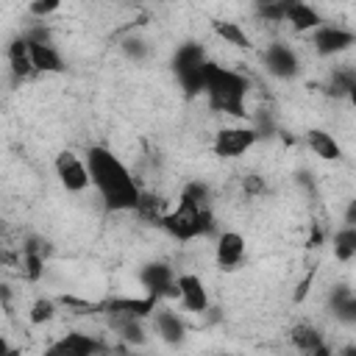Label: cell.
Masks as SVG:
<instances>
[{
    "mask_svg": "<svg viewBox=\"0 0 356 356\" xmlns=\"http://www.w3.org/2000/svg\"><path fill=\"white\" fill-rule=\"evenodd\" d=\"M203 92H206L209 106L214 111H222V114H231V117H245L248 81L239 72L209 61L206 64V89Z\"/></svg>",
    "mask_w": 356,
    "mask_h": 356,
    "instance_id": "obj_2",
    "label": "cell"
},
{
    "mask_svg": "<svg viewBox=\"0 0 356 356\" xmlns=\"http://www.w3.org/2000/svg\"><path fill=\"white\" fill-rule=\"evenodd\" d=\"M53 317H56V303H53L50 298H39V300H33V306H31V312H28V320H31L33 325L50 323Z\"/></svg>",
    "mask_w": 356,
    "mask_h": 356,
    "instance_id": "obj_25",
    "label": "cell"
},
{
    "mask_svg": "<svg viewBox=\"0 0 356 356\" xmlns=\"http://www.w3.org/2000/svg\"><path fill=\"white\" fill-rule=\"evenodd\" d=\"M134 211H136L142 220H150V222H161V217L167 214V211H164V200H161L159 195H153V192H142Z\"/></svg>",
    "mask_w": 356,
    "mask_h": 356,
    "instance_id": "obj_23",
    "label": "cell"
},
{
    "mask_svg": "<svg viewBox=\"0 0 356 356\" xmlns=\"http://www.w3.org/2000/svg\"><path fill=\"white\" fill-rule=\"evenodd\" d=\"M86 167L92 186L97 189L103 206L108 211H134L142 189L136 186L131 170L103 145H92L86 150Z\"/></svg>",
    "mask_w": 356,
    "mask_h": 356,
    "instance_id": "obj_1",
    "label": "cell"
},
{
    "mask_svg": "<svg viewBox=\"0 0 356 356\" xmlns=\"http://www.w3.org/2000/svg\"><path fill=\"white\" fill-rule=\"evenodd\" d=\"M264 67H267L270 75L286 81V78H295V75H298V56H295L292 47L275 42V44H270V47L264 50Z\"/></svg>",
    "mask_w": 356,
    "mask_h": 356,
    "instance_id": "obj_10",
    "label": "cell"
},
{
    "mask_svg": "<svg viewBox=\"0 0 356 356\" xmlns=\"http://www.w3.org/2000/svg\"><path fill=\"white\" fill-rule=\"evenodd\" d=\"M345 353H356V348H353V345H350V348H345Z\"/></svg>",
    "mask_w": 356,
    "mask_h": 356,
    "instance_id": "obj_33",
    "label": "cell"
},
{
    "mask_svg": "<svg viewBox=\"0 0 356 356\" xmlns=\"http://www.w3.org/2000/svg\"><path fill=\"white\" fill-rule=\"evenodd\" d=\"M217 264L225 267V270H234L242 259H245V236L236 234V231H222L220 239H217Z\"/></svg>",
    "mask_w": 356,
    "mask_h": 356,
    "instance_id": "obj_12",
    "label": "cell"
},
{
    "mask_svg": "<svg viewBox=\"0 0 356 356\" xmlns=\"http://www.w3.org/2000/svg\"><path fill=\"white\" fill-rule=\"evenodd\" d=\"M331 306H334V314H337L342 323H348V325L356 323V295H350L345 286H339V289L334 292Z\"/></svg>",
    "mask_w": 356,
    "mask_h": 356,
    "instance_id": "obj_22",
    "label": "cell"
},
{
    "mask_svg": "<svg viewBox=\"0 0 356 356\" xmlns=\"http://www.w3.org/2000/svg\"><path fill=\"white\" fill-rule=\"evenodd\" d=\"M111 323H114V328L120 331L122 339H128L134 345H142L145 342V331H142V325H139L136 317H111Z\"/></svg>",
    "mask_w": 356,
    "mask_h": 356,
    "instance_id": "obj_24",
    "label": "cell"
},
{
    "mask_svg": "<svg viewBox=\"0 0 356 356\" xmlns=\"http://www.w3.org/2000/svg\"><path fill=\"white\" fill-rule=\"evenodd\" d=\"M181 195L189 197V200H195L197 206H209V186H206L203 181H192V184H186Z\"/></svg>",
    "mask_w": 356,
    "mask_h": 356,
    "instance_id": "obj_26",
    "label": "cell"
},
{
    "mask_svg": "<svg viewBox=\"0 0 356 356\" xmlns=\"http://www.w3.org/2000/svg\"><path fill=\"white\" fill-rule=\"evenodd\" d=\"M100 350H106L103 342H97L89 334H78V331L67 334L61 342H56L50 348V353H70V356H89V353H100Z\"/></svg>",
    "mask_w": 356,
    "mask_h": 356,
    "instance_id": "obj_14",
    "label": "cell"
},
{
    "mask_svg": "<svg viewBox=\"0 0 356 356\" xmlns=\"http://www.w3.org/2000/svg\"><path fill=\"white\" fill-rule=\"evenodd\" d=\"M259 139L256 128H245V125H231V128H220L214 136V153L220 159H236L245 150H250Z\"/></svg>",
    "mask_w": 356,
    "mask_h": 356,
    "instance_id": "obj_6",
    "label": "cell"
},
{
    "mask_svg": "<svg viewBox=\"0 0 356 356\" xmlns=\"http://www.w3.org/2000/svg\"><path fill=\"white\" fill-rule=\"evenodd\" d=\"M334 256L339 261H348L356 256V225H342L334 234Z\"/></svg>",
    "mask_w": 356,
    "mask_h": 356,
    "instance_id": "obj_21",
    "label": "cell"
},
{
    "mask_svg": "<svg viewBox=\"0 0 356 356\" xmlns=\"http://www.w3.org/2000/svg\"><path fill=\"white\" fill-rule=\"evenodd\" d=\"M28 44H31V58H33L36 72H64V58L47 39L28 36Z\"/></svg>",
    "mask_w": 356,
    "mask_h": 356,
    "instance_id": "obj_13",
    "label": "cell"
},
{
    "mask_svg": "<svg viewBox=\"0 0 356 356\" xmlns=\"http://www.w3.org/2000/svg\"><path fill=\"white\" fill-rule=\"evenodd\" d=\"M139 281L156 298H178V275L172 273V267H167L161 261L145 264L139 273Z\"/></svg>",
    "mask_w": 356,
    "mask_h": 356,
    "instance_id": "obj_7",
    "label": "cell"
},
{
    "mask_svg": "<svg viewBox=\"0 0 356 356\" xmlns=\"http://www.w3.org/2000/svg\"><path fill=\"white\" fill-rule=\"evenodd\" d=\"M312 44L320 56H334V53H342L350 44H356V33L337 28V25H320L312 31Z\"/></svg>",
    "mask_w": 356,
    "mask_h": 356,
    "instance_id": "obj_8",
    "label": "cell"
},
{
    "mask_svg": "<svg viewBox=\"0 0 356 356\" xmlns=\"http://www.w3.org/2000/svg\"><path fill=\"white\" fill-rule=\"evenodd\" d=\"M306 142H309L312 153H314L317 159H323V161H337V159H342L339 142H337L328 131H323V128H312V131L306 134Z\"/></svg>",
    "mask_w": 356,
    "mask_h": 356,
    "instance_id": "obj_17",
    "label": "cell"
},
{
    "mask_svg": "<svg viewBox=\"0 0 356 356\" xmlns=\"http://www.w3.org/2000/svg\"><path fill=\"white\" fill-rule=\"evenodd\" d=\"M172 239L178 242H192L197 236H209L214 231V214L209 206H197L195 200L184 197L178 200V206L172 211H167L159 222Z\"/></svg>",
    "mask_w": 356,
    "mask_h": 356,
    "instance_id": "obj_3",
    "label": "cell"
},
{
    "mask_svg": "<svg viewBox=\"0 0 356 356\" xmlns=\"http://www.w3.org/2000/svg\"><path fill=\"white\" fill-rule=\"evenodd\" d=\"M298 33H306V31H314V28H320L323 25V19H320V11L317 8H312L309 3H303V0H295L289 8H286V17H284Z\"/></svg>",
    "mask_w": 356,
    "mask_h": 356,
    "instance_id": "obj_16",
    "label": "cell"
},
{
    "mask_svg": "<svg viewBox=\"0 0 356 356\" xmlns=\"http://www.w3.org/2000/svg\"><path fill=\"white\" fill-rule=\"evenodd\" d=\"M289 339H292V345L300 348L303 353H317V356H325V353H328V348L323 345L320 331H317L314 325H309V323L295 325V328L289 331Z\"/></svg>",
    "mask_w": 356,
    "mask_h": 356,
    "instance_id": "obj_18",
    "label": "cell"
},
{
    "mask_svg": "<svg viewBox=\"0 0 356 356\" xmlns=\"http://www.w3.org/2000/svg\"><path fill=\"white\" fill-rule=\"evenodd\" d=\"M178 300L189 312H206L209 309V292H206L203 281L195 273H181L178 275Z\"/></svg>",
    "mask_w": 356,
    "mask_h": 356,
    "instance_id": "obj_11",
    "label": "cell"
},
{
    "mask_svg": "<svg viewBox=\"0 0 356 356\" xmlns=\"http://www.w3.org/2000/svg\"><path fill=\"white\" fill-rule=\"evenodd\" d=\"M53 167H56V175H58V181H61V186H64L67 192H83V189L92 184L86 159H81V156L72 153V150H61V153L56 156Z\"/></svg>",
    "mask_w": 356,
    "mask_h": 356,
    "instance_id": "obj_5",
    "label": "cell"
},
{
    "mask_svg": "<svg viewBox=\"0 0 356 356\" xmlns=\"http://www.w3.org/2000/svg\"><path fill=\"white\" fill-rule=\"evenodd\" d=\"M242 186H245L248 195H259V192H264V181H261L259 175H248V178L242 181Z\"/></svg>",
    "mask_w": 356,
    "mask_h": 356,
    "instance_id": "obj_28",
    "label": "cell"
},
{
    "mask_svg": "<svg viewBox=\"0 0 356 356\" xmlns=\"http://www.w3.org/2000/svg\"><path fill=\"white\" fill-rule=\"evenodd\" d=\"M348 100H350V106L356 108V81L350 83V89H348Z\"/></svg>",
    "mask_w": 356,
    "mask_h": 356,
    "instance_id": "obj_31",
    "label": "cell"
},
{
    "mask_svg": "<svg viewBox=\"0 0 356 356\" xmlns=\"http://www.w3.org/2000/svg\"><path fill=\"white\" fill-rule=\"evenodd\" d=\"M145 42H139V39H128L125 42V53L131 56V58H142L145 56V47H142Z\"/></svg>",
    "mask_w": 356,
    "mask_h": 356,
    "instance_id": "obj_29",
    "label": "cell"
},
{
    "mask_svg": "<svg viewBox=\"0 0 356 356\" xmlns=\"http://www.w3.org/2000/svg\"><path fill=\"white\" fill-rule=\"evenodd\" d=\"M61 8V0H31L28 3V11H31V17H50L53 11H58Z\"/></svg>",
    "mask_w": 356,
    "mask_h": 356,
    "instance_id": "obj_27",
    "label": "cell"
},
{
    "mask_svg": "<svg viewBox=\"0 0 356 356\" xmlns=\"http://www.w3.org/2000/svg\"><path fill=\"white\" fill-rule=\"evenodd\" d=\"M211 31H214L222 42H228V44H234V47H239V50H248V47H250L248 33H245L236 22H231V19H211Z\"/></svg>",
    "mask_w": 356,
    "mask_h": 356,
    "instance_id": "obj_20",
    "label": "cell"
},
{
    "mask_svg": "<svg viewBox=\"0 0 356 356\" xmlns=\"http://www.w3.org/2000/svg\"><path fill=\"white\" fill-rule=\"evenodd\" d=\"M8 64H11V72L25 78L31 75L36 67H33V58H31V44H28V36H19L8 44Z\"/></svg>",
    "mask_w": 356,
    "mask_h": 356,
    "instance_id": "obj_19",
    "label": "cell"
},
{
    "mask_svg": "<svg viewBox=\"0 0 356 356\" xmlns=\"http://www.w3.org/2000/svg\"><path fill=\"white\" fill-rule=\"evenodd\" d=\"M320 242H323V234H320V231H314V234L309 236V245H320Z\"/></svg>",
    "mask_w": 356,
    "mask_h": 356,
    "instance_id": "obj_32",
    "label": "cell"
},
{
    "mask_svg": "<svg viewBox=\"0 0 356 356\" xmlns=\"http://www.w3.org/2000/svg\"><path fill=\"white\" fill-rule=\"evenodd\" d=\"M206 50L197 44V42H186L175 50V58H172V70L178 75V83L184 86L186 95H197L206 89Z\"/></svg>",
    "mask_w": 356,
    "mask_h": 356,
    "instance_id": "obj_4",
    "label": "cell"
},
{
    "mask_svg": "<svg viewBox=\"0 0 356 356\" xmlns=\"http://www.w3.org/2000/svg\"><path fill=\"white\" fill-rule=\"evenodd\" d=\"M345 225H356V200H350V206L345 211Z\"/></svg>",
    "mask_w": 356,
    "mask_h": 356,
    "instance_id": "obj_30",
    "label": "cell"
},
{
    "mask_svg": "<svg viewBox=\"0 0 356 356\" xmlns=\"http://www.w3.org/2000/svg\"><path fill=\"white\" fill-rule=\"evenodd\" d=\"M153 323H156V331H159V337H161L164 342H170V345L184 342L186 325H184V320H181L172 309H156V312H153Z\"/></svg>",
    "mask_w": 356,
    "mask_h": 356,
    "instance_id": "obj_15",
    "label": "cell"
},
{
    "mask_svg": "<svg viewBox=\"0 0 356 356\" xmlns=\"http://www.w3.org/2000/svg\"><path fill=\"white\" fill-rule=\"evenodd\" d=\"M159 300L161 298H156V295L147 292L145 298H111L108 303H103V309L111 317H136V320H142V317H150L156 312Z\"/></svg>",
    "mask_w": 356,
    "mask_h": 356,
    "instance_id": "obj_9",
    "label": "cell"
}]
</instances>
